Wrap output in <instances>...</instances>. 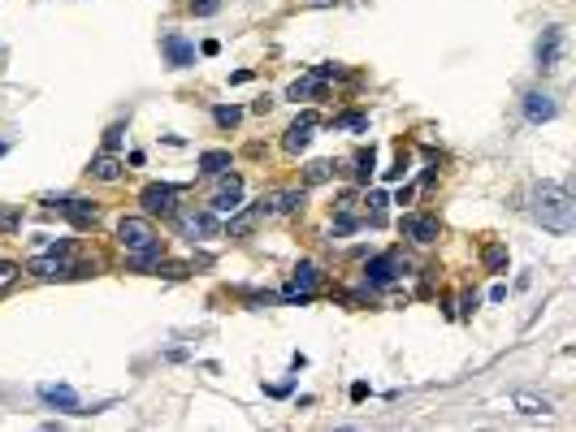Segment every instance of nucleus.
Instances as JSON below:
<instances>
[{"label": "nucleus", "instance_id": "obj_19", "mask_svg": "<svg viewBox=\"0 0 576 432\" xmlns=\"http://www.w3.org/2000/svg\"><path fill=\"white\" fill-rule=\"evenodd\" d=\"M230 216H234V221L221 230V234H230V238H251V230L260 225V212H243V207H239V212H230Z\"/></svg>", "mask_w": 576, "mask_h": 432}, {"label": "nucleus", "instance_id": "obj_16", "mask_svg": "<svg viewBox=\"0 0 576 432\" xmlns=\"http://www.w3.org/2000/svg\"><path fill=\"white\" fill-rule=\"evenodd\" d=\"M312 126H317V113H299V122L286 130V139H282V151H290V156H299L308 143H312Z\"/></svg>", "mask_w": 576, "mask_h": 432}, {"label": "nucleus", "instance_id": "obj_14", "mask_svg": "<svg viewBox=\"0 0 576 432\" xmlns=\"http://www.w3.org/2000/svg\"><path fill=\"white\" fill-rule=\"evenodd\" d=\"M239 207H243V178L230 173V178L221 182V190L213 195V212H217V216H230V212H239Z\"/></svg>", "mask_w": 576, "mask_h": 432}, {"label": "nucleus", "instance_id": "obj_36", "mask_svg": "<svg viewBox=\"0 0 576 432\" xmlns=\"http://www.w3.org/2000/svg\"><path fill=\"white\" fill-rule=\"evenodd\" d=\"M199 52H204V57H217L221 43H217V39H204V48H199Z\"/></svg>", "mask_w": 576, "mask_h": 432}, {"label": "nucleus", "instance_id": "obj_33", "mask_svg": "<svg viewBox=\"0 0 576 432\" xmlns=\"http://www.w3.org/2000/svg\"><path fill=\"white\" fill-rule=\"evenodd\" d=\"M403 173H407V156L399 151V160H394V169H386V182H399Z\"/></svg>", "mask_w": 576, "mask_h": 432}, {"label": "nucleus", "instance_id": "obj_4", "mask_svg": "<svg viewBox=\"0 0 576 432\" xmlns=\"http://www.w3.org/2000/svg\"><path fill=\"white\" fill-rule=\"evenodd\" d=\"M178 230H182V238H191V242H213V238H226L213 207H208V212H182V216H178Z\"/></svg>", "mask_w": 576, "mask_h": 432}, {"label": "nucleus", "instance_id": "obj_5", "mask_svg": "<svg viewBox=\"0 0 576 432\" xmlns=\"http://www.w3.org/2000/svg\"><path fill=\"white\" fill-rule=\"evenodd\" d=\"M52 212H61L74 230H95L100 225V207L91 199H43Z\"/></svg>", "mask_w": 576, "mask_h": 432}, {"label": "nucleus", "instance_id": "obj_26", "mask_svg": "<svg viewBox=\"0 0 576 432\" xmlns=\"http://www.w3.org/2000/svg\"><path fill=\"white\" fill-rule=\"evenodd\" d=\"M213 122H217L221 130H234V126L243 122V108H234V104H221V108H213Z\"/></svg>", "mask_w": 576, "mask_h": 432}, {"label": "nucleus", "instance_id": "obj_31", "mask_svg": "<svg viewBox=\"0 0 576 432\" xmlns=\"http://www.w3.org/2000/svg\"><path fill=\"white\" fill-rule=\"evenodd\" d=\"M18 281V264H9V259H0V290H9Z\"/></svg>", "mask_w": 576, "mask_h": 432}, {"label": "nucleus", "instance_id": "obj_1", "mask_svg": "<svg viewBox=\"0 0 576 432\" xmlns=\"http://www.w3.org/2000/svg\"><path fill=\"white\" fill-rule=\"evenodd\" d=\"M533 221L550 234H572L576 225V199L559 182H538L533 186Z\"/></svg>", "mask_w": 576, "mask_h": 432}, {"label": "nucleus", "instance_id": "obj_2", "mask_svg": "<svg viewBox=\"0 0 576 432\" xmlns=\"http://www.w3.org/2000/svg\"><path fill=\"white\" fill-rule=\"evenodd\" d=\"M117 242H122L126 255L147 251V247H161V238H156V230H152L147 216H122V221H117Z\"/></svg>", "mask_w": 576, "mask_h": 432}, {"label": "nucleus", "instance_id": "obj_20", "mask_svg": "<svg viewBox=\"0 0 576 432\" xmlns=\"http://www.w3.org/2000/svg\"><path fill=\"white\" fill-rule=\"evenodd\" d=\"M308 95H325V82L308 74V78H295V82L286 87V99H295V104H299V99H308Z\"/></svg>", "mask_w": 576, "mask_h": 432}, {"label": "nucleus", "instance_id": "obj_30", "mask_svg": "<svg viewBox=\"0 0 576 432\" xmlns=\"http://www.w3.org/2000/svg\"><path fill=\"white\" fill-rule=\"evenodd\" d=\"M187 9H191L195 18H213V14L221 9V0H187Z\"/></svg>", "mask_w": 576, "mask_h": 432}, {"label": "nucleus", "instance_id": "obj_15", "mask_svg": "<svg viewBox=\"0 0 576 432\" xmlns=\"http://www.w3.org/2000/svg\"><path fill=\"white\" fill-rule=\"evenodd\" d=\"M303 199H308V190H278V195H269V199H260V216H278V212H299L303 207Z\"/></svg>", "mask_w": 576, "mask_h": 432}, {"label": "nucleus", "instance_id": "obj_22", "mask_svg": "<svg viewBox=\"0 0 576 432\" xmlns=\"http://www.w3.org/2000/svg\"><path fill=\"white\" fill-rule=\"evenodd\" d=\"M511 406H515L520 415H550V411H555L546 398H533V394H515V398H511Z\"/></svg>", "mask_w": 576, "mask_h": 432}, {"label": "nucleus", "instance_id": "obj_24", "mask_svg": "<svg viewBox=\"0 0 576 432\" xmlns=\"http://www.w3.org/2000/svg\"><path fill=\"white\" fill-rule=\"evenodd\" d=\"M364 203H369V225H377V230H382V225H386V203H390V199H386V190H373Z\"/></svg>", "mask_w": 576, "mask_h": 432}, {"label": "nucleus", "instance_id": "obj_11", "mask_svg": "<svg viewBox=\"0 0 576 432\" xmlns=\"http://www.w3.org/2000/svg\"><path fill=\"white\" fill-rule=\"evenodd\" d=\"M161 52L169 57V65H174V70H191V65H195V43H191L187 35H178V31L161 35Z\"/></svg>", "mask_w": 576, "mask_h": 432}, {"label": "nucleus", "instance_id": "obj_39", "mask_svg": "<svg viewBox=\"0 0 576 432\" xmlns=\"http://www.w3.org/2000/svg\"><path fill=\"white\" fill-rule=\"evenodd\" d=\"M5 151H9V143H0V156H5Z\"/></svg>", "mask_w": 576, "mask_h": 432}, {"label": "nucleus", "instance_id": "obj_29", "mask_svg": "<svg viewBox=\"0 0 576 432\" xmlns=\"http://www.w3.org/2000/svg\"><path fill=\"white\" fill-rule=\"evenodd\" d=\"M369 126V117L364 113H342V117H334V130H364Z\"/></svg>", "mask_w": 576, "mask_h": 432}, {"label": "nucleus", "instance_id": "obj_10", "mask_svg": "<svg viewBox=\"0 0 576 432\" xmlns=\"http://www.w3.org/2000/svg\"><path fill=\"white\" fill-rule=\"evenodd\" d=\"M399 234L403 238H412V242H421V247H429V242H438L442 238V225L434 221V216H403V221H399Z\"/></svg>", "mask_w": 576, "mask_h": 432}, {"label": "nucleus", "instance_id": "obj_13", "mask_svg": "<svg viewBox=\"0 0 576 432\" xmlns=\"http://www.w3.org/2000/svg\"><path fill=\"white\" fill-rule=\"evenodd\" d=\"M525 117H529L533 126L555 122V117H559V104H555V95H550V91H529V95H525Z\"/></svg>", "mask_w": 576, "mask_h": 432}, {"label": "nucleus", "instance_id": "obj_25", "mask_svg": "<svg viewBox=\"0 0 576 432\" xmlns=\"http://www.w3.org/2000/svg\"><path fill=\"white\" fill-rule=\"evenodd\" d=\"M373 169H377V151H373V143H369V147H360V151H355V178L364 182Z\"/></svg>", "mask_w": 576, "mask_h": 432}, {"label": "nucleus", "instance_id": "obj_23", "mask_svg": "<svg viewBox=\"0 0 576 432\" xmlns=\"http://www.w3.org/2000/svg\"><path fill=\"white\" fill-rule=\"evenodd\" d=\"M481 264L490 268V273H507V247H503V242H490V247L481 251Z\"/></svg>", "mask_w": 576, "mask_h": 432}, {"label": "nucleus", "instance_id": "obj_21", "mask_svg": "<svg viewBox=\"0 0 576 432\" xmlns=\"http://www.w3.org/2000/svg\"><path fill=\"white\" fill-rule=\"evenodd\" d=\"M334 160H312V165L303 169V186H321V182H330L334 178Z\"/></svg>", "mask_w": 576, "mask_h": 432}, {"label": "nucleus", "instance_id": "obj_27", "mask_svg": "<svg viewBox=\"0 0 576 432\" xmlns=\"http://www.w3.org/2000/svg\"><path fill=\"white\" fill-rule=\"evenodd\" d=\"M152 273H156V277H169V281H182V277H187V264H174V259H156V264H152Z\"/></svg>", "mask_w": 576, "mask_h": 432}, {"label": "nucleus", "instance_id": "obj_6", "mask_svg": "<svg viewBox=\"0 0 576 432\" xmlns=\"http://www.w3.org/2000/svg\"><path fill=\"white\" fill-rule=\"evenodd\" d=\"M317 286H321V268H317V264H299L295 277L282 286L278 298H282V303H308L312 294H317Z\"/></svg>", "mask_w": 576, "mask_h": 432}, {"label": "nucleus", "instance_id": "obj_9", "mask_svg": "<svg viewBox=\"0 0 576 432\" xmlns=\"http://www.w3.org/2000/svg\"><path fill=\"white\" fill-rule=\"evenodd\" d=\"M26 273L39 281H66V277H74V264H66V255H35V259H26Z\"/></svg>", "mask_w": 576, "mask_h": 432}, {"label": "nucleus", "instance_id": "obj_34", "mask_svg": "<svg viewBox=\"0 0 576 432\" xmlns=\"http://www.w3.org/2000/svg\"><path fill=\"white\" fill-rule=\"evenodd\" d=\"M9 230H18V216L14 212H0V234H9Z\"/></svg>", "mask_w": 576, "mask_h": 432}, {"label": "nucleus", "instance_id": "obj_37", "mask_svg": "<svg viewBox=\"0 0 576 432\" xmlns=\"http://www.w3.org/2000/svg\"><path fill=\"white\" fill-rule=\"evenodd\" d=\"M265 394H269V398H286V394H290V381H286V385H269Z\"/></svg>", "mask_w": 576, "mask_h": 432}, {"label": "nucleus", "instance_id": "obj_28", "mask_svg": "<svg viewBox=\"0 0 576 432\" xmlns=\"http://www.w3.org/2000/svg\"><path fill=\"white\" fill-rule=\"evenodd\" d=\"M355 230H360V221H355V216L338 212V221L330 225V238H347V234H355Z\"/></svg>", "mask_w": 576, "mask_h": 432}, {"label": "nucleus", "instance_id": "obj_7", "mask_svg": "<svg viewBox=\"0 0 576 432\" xmlns=\"http://www.w3.org/2000/svg\"><path fill=\"white\" fill-rule=\"evenodd\" d=\"M407 273V264L394 255V251H386V255H373L369 264H364V281L369 286H390V281H399Z\"/></svg>", "mask_w": 576, "mask_h": 432}, {"label": "nucleus", "instance_id": "obj_12", "mask_svg": "<svg viewBox=\"0 0 576 432\" xmlns=\"http://www.w3.org/2000/svg\"><path fill=\"white\" fill-rule=\"evenodd\" d=\"M39 402L43 406H57V411H70V415H87L83 411V398L70 385H39Z\"/></svg>", "mask_w": 576, "mask_h": 432}, {"label": "nucleus", "instance_id": "obj_8", "mask_svg": "<svg viewBox=\"0 0 576 432\" xmlns=\"http://www.w3.org/2000/svg\"><path fill=\"white\" fill-rule=\"evenodd\" d=\"M559 57H563V26H546V31L538 35L533 61H538V70H542V74H550V70L559 65Z\"/></svg>", "mask_w": 576, "mask_h": 432}, {"label": "nucleus", "instance_id": "obj_3", "mask_svg": "<svg viewBox=\"0 0 576 432\" xmlns=\"http://www.w3.org/2000/svg\"><path fill=\"white\" fill-rule=\"evenodd\" d=\"M178 195L182 186H169V182H152L139 190V203L147 216H178Z\"/></svg>", "mask_w": 576, "mask_h": 432}, {"label": "nucleus", "instance_id": "obj_38", "mask_svg": "<svg viewBox=\"0 0 576 432\" xmlns=\"http://www.w3.org/2000/svg\"><path fill=\"white\" fill-rule=\"evenodd\" d=\"M308 5H330V0H308Z\"/></svg>", "mask_w": 576, "mask_h": 432}, {"label": "nucleus", "instance_id": "obj_32", "mask_svg": "<svg viewBox=\"0 0 576 432\" xmlns=\"http://www.w3.org/2000/svg\"><path fill=\"white\" fill-rule=\"evenodd\" d=\"M122 134H126V126H122V122H117V126H109V130H104V151H117Z\"/></svg>", "mask_w": 576, "mask_h": 432}, {"label": "nucleus", "instance_id": "obj_17", "mask_svg": "<svg viewBox=\"0 0 576 432\" xmlns=\"http://www.w3.org/2000/svg\"><path fill=\"white\" fill-rule=\"evenodd\" d=\"M87 178H95V182H117V178H122V160H117L113 151H100L91 165H87Z\"/></svg>", "mask_w": 576, "mask_h": 432}, {"label": "nucleus", "instance_id": "obj_35", "mask_svg": "<svg viewBox=\"0 0 576 432\" xmlns=\"http://www.w3.org/2000/svg\"><path fill=\"white\" fill-rule=\"evenodd\" d=\"M364 398H369V385L355 381V385H351V402H364Z\"/></svg>", "mask_w": 576, "mask_h": 432}, {"label": "nucleus", "instance_id": "obj_18", "mask_svg": "<svg viewBox=\"0 0 576 432\" xmlns=\"http://www.w3.org/2000/svg\"><path fill=\"white\" fill-rule=\"evenodd\" d=\"M230 165H234V156H230V151H221V147H213V151H199V169H204L208 178L226 173Z\"/></svg>", "mask_w": 576, "mask_h": 432}]
</instances>
